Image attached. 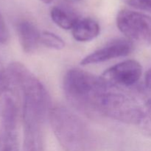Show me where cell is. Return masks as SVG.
<instances>
[{
    "label": "cell",
    "mask_w": 151,
    "mask_h": 151,
    "mask_svg": "<svg viewBox=\"0 0 151 151\" xmlns=\"http://www.w3.org/2000/svg\"><path fill=\"white\" fill-rule=\"evenodd\" d=\"M10 34L4 17L0 11V44H6L9 41Z\"/></svg>",
    "instance_id": "cell-16"
},
{
    "label": "cell",
    "mask_w": 151,
    "mask_h": 151,
    "mask_svg": "<svg viewBox=\"0 0 151 151\" xmlns=\"http://www.w3.org/2000/svg\"><path fill=\"white\" fill-rule=\"evenodd\" d=\"M22 50L26 53L35 52L41 44V34L35 24L29 20H21L16 26Z\"/></svg>",
    "instance_id": "cell-9"
},
{
    "label": "cell",
    "mask_w": 151,
    "mask_h": 151,
    "mask_svg": "<svg viewBox=\"0 0 151 151\" xmlns=\"http://www.w3.org/2000/svg\"><path fill=\"white\" fill-rule=\"evenodd\" d=\"M143 109L135 100L111 88L106 92L100 106V115L118 122L138 125Z\"/></svg>",
    "instance_id": "cell-4"
},
{
    "label": "cell",
    "mask_w": 151,
    "mask_h": 151,
    "mask_svg": "<svg viewBox=\"0 0 151 151\" xmlns=\"http://www.w3.org/2000/svg\"><path fill=\"white\" fill-rule=\"evenodd\" d=\"M63 88L69 103L78 111L92 117L100 115V103L111 85L103 77L71 69L63 78Z\"/></svg>",
    "instance_id": "cell-1"
},
{
    "label": "cell",
    "mask_w": 151,
    "mask_h": 151,
    "mask_svg": "<svg viewBox=\"0 0 151 151\" xmlns=\"http://www.w3.org/2000/svg\"><path fill=\"white\" fill-rule=\"evenodd\" d=\"M41 1H42V2L45 3V4H50V3H51L53 0H41Z\"/></svg>",
    "instance_id": "cell-18"
},
{
    "label": "cell",
    "mask_w": 151,
    "mask_h": 151,
    "mask_svg": "<svg viewBox=\"0 0 151 151\" xmlns=\"http://www.w3.org/2000/svg\"><path fill=\"white\" fill-rule=\"evenodd\" d=\"M100 32L98 22L91 18L79 19L72 29L74 38L80 42H87L94 39Z\"/></svg>",
    "instance_id": "cell-10"
},
{
    "label": "cell",
    "mask_w": 151,
    "mask_h": 151,
    "mask_svg": "<svg viewBox=\"0 0 151 151\" xmlns=\"http://www.w3.org/2000/svg\"><path fill=\"white\" fill-rule=\"evenodd\" d=\"M139 131L145 137L151 138V98L143 109L142 116L138 124Z\"/></svg>",
    "instance_id": "cell-14"
},
{
    "label": "cell",
    "mask_w": 151,
    "mask_h": 151,
    "mask_svg": "<svg viewBox=\"0 0 151 151\" xmlns=\"http://www.w3.org/2000/svg\"><path fill=\"white\" fill-rule=\"evenodd\" d=\"M41 44L47 48L55 50H61L65 47L63 40L59 35L49 31L41 32Z\"/></svg>",
    "instance_id": "cell-13"
},
{
    "label": "cell",
    "mask_w": 151,
    "mask_h": 151,
    "mask_svg": "<svg viewBox=\"0 0 151 151\" xmlns=\"http://www.w3.org/2000/svg\"><path fill=\"white\" fill-rule=\"evenodd\" d=\"M16 89L0 56V116L2 124L18 125L19 105Z\"/></svg>",
    "instance_id": "cell-5"
},
{
    "label": "cell",
    "mask_w": 151,
    "mask_h": 151,
    "mask_svg": "<svg viewBox=\"0 0 151 151\" xmlns=\"http://www.w3.org/2000/svg\"><path fill=\"white\" fill-rule=\"evenodd\" d=\"M17 127L1 124L0 128V151H19Z\"/></svg>",
    "instance_id": "cell-11"
},
{
    "label": "cell",
    "mask_w": 151,
    "mask_h": 151,
    "mask_svg": "<svg viewBox=\"0 0 151 151\" xmlns=\"http://www.w3.org/2000/svg\"><path fill=\"white\" fill-rule=\"evenodd\" d=\"M49 120L65 151H99L100 139L94 131L74 112L63 106L50 109Z\"/></svg>",
    "instance_id": "cell-2"
},
{
    "label": "cell",
    "mask_w": 151,
    "mask_h": 151,
    "mask_svg": "<svg viewBox=\"0 0 151 151\" xmlns=\"http://www.w3.org/2000/svg\"><path fill=\"white\" fill-rule=\"evenodd\" d=\"M66 1H69V2H77V1H79L81 0H66Z\"/></svg>",
    "instance_id": "cell-19"
},
{
    "label": "cell",
    "mask_w": 151,
    "mask_h": 151,
    "mask_svg": "<svg viewBox=\"0 0 151 151\" xmlns=\"http://www.w3.org/2000/svg\"><path fill=\"white\" fill-rule=\"evenodd\" d=\"M142 74V67L137 60H127L106 69L103 78L111 85L131 86L137 83Z\"/></svg>",
    "instance_id": "cell-7"
},
{
    "label": "cell",
    "mask_w": 151,
    "mask_h": 151,
    "mask_svg": "<svg viewBox=\"0 0 151 151\" xmlns=\"http://www.w3.org/2000/svg\"><path fill=\"white\" fill-rule=\"evenodd\" d=\"M50 110L27 100L22 101L24 137L22 151H44V124Z\"/></svg>",
    "instance_id": "cell-3"
},
{
    "label": "cell",
    "mask_w": 151,
    "mask_h": 151,
    "mask_svg": "<svg viewBox=\"0 0 151 151\" xmlns=\"http://www.w3.org/2000/svg\"><path fill=\"white\" fill-rule=\"evenodd\" d=\"M116 26L129 40L151 41V17L144 13L124 9L116 16Z\"/></svg>",
    "instance_id": "cell-6"
},
{
    "label": "cell",
    "mask_w": 151,
    "mask_h": 151,
    "mask_svg": "<svg viewBox=\"0 0 151 151\" xmlns=\"http://www.w3.org/2000/svg\"><path fill=\"white\" fill-rule=\"evenodd\" d=\"M128 6L151 13V0H122Z\"/></svg>",
    "instance_id": "cell-15"
},
{
    "label": "cell",
    "mask_w": 151,
    "mask_h": 151,
    "mask_svg": "<svg viewBox=\"0 0 151 151\" xmlns=\"http://www.w3.org/2000/svg\"><path fill=\"white\" fill-rule=\"evenodd\" d=\"M50 16L54 23L63 29H72L79 19L76 14L70 10L58 6L52 8Z\"/></svg>",
    "instance_id": "cell-12"
},
{
    "label": "cell",
    "mask_w": 151,
    "mask_h": 151,
    "mask_svg": "<svg viewBox=\"0 0 151 151\" xmlns=\"http://www.w3.org/2000/svg\"><path fill=\"white\" fill-rule=\"evenodd\" d=\"M134 50V44L128 38H117L112 40L98 50L83 58L81 63L86 65L96 64L108 61L116 58L128 55Z\"/></svg>",
    "instance_id": "cell-8"
},
{
    "label": "cell",
    "mask_w": 151,
    "mask_h": 151,
    "mask_svg": "<svg viewBox=\"0 0 151 151\" xmlns=\"http://www.w3.org/2000/svg\"><path fill=\"white\" fill-rule=\"evenodd\" d=\"M145 83V86L149 89H151V68L146 73Z\"/></svg>",
    "instance_id": "cell-17"
}]
</instances>
